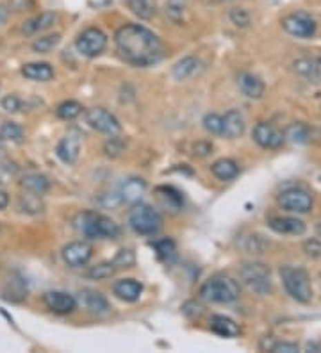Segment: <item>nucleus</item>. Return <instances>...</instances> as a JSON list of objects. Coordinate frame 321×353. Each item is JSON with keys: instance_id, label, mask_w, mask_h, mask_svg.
I'll return each mask as SVG.
<instances>
[{"instance_id": "1", "label": "nucleus", "mask_w": 321, "mask_h": 353, "mask_svg": "<svg viewBox=\"0 0 321 353\" xmlns=\"http://www.w3.org/2000/svg\"><path fill=\"white\" fill-rule=\"evenodd\" d=\"M118 56L133 66L155 65L163 57V45L157 36L139 23L120 27L115 36Z\"/></svg>"}, {"instance_id": "2", "label": "nucleus", "mask_w": 321, "mask_h": 353, "mask_svg": "<svg viewBox=\"0 0 321 353\" xmlns=\"http://www.w3.org/2000/svg\"><path fill=\"white\" fill-rule=\"evenodd\" d=\"M73 227L90 239H118L121 236L120 225L100 212L84 211L75 216Z\"/></svg>"}, {"instance_id": "3", "label": "nucleus", "mask_w": 321, "mask_h": 353, "mask_svg": "<svg viewBox=\"0 0 321 353\" xmlns=\"http://www.w3.org/2000/svg\"><path fill=\"white\" fill-rule=\"evenodd\" d=\"M280 279L287 294L300 303H309L313 300V285L311 276L300 266H284L280 270Z\"/></svg>"}, {"instance_id": "4", "label": "nucleus", "mask_w": 321, "mask_h": 353, "mask_svg": "<svg viewBox=\"0 0 321 353\" xmlns=\"http://www.w3.org/2000/svg\"><path fill=\"white\" fill-rule=\"evenodd\" d=\"M200 296L209 303H232L240 298V284L231 276H213L202 285Z\"/></svg>"}, {"instance_id": "5", "label": "nucleus", "mask_w": 321, "mask_h": 353, "mask_svg": "<svg viewBox=\"0 0 321 353\" xmlns=\"http://www.w3.org/2000/svg\"><path fill=\"white\" fill-rule=\"evenodd\" d=\"M128 223L142 236H154L163 227V220H161L159 212L146 203H134L128 212Z\"/></svg>"}, {"instance_id": "6", "label": "nucleus", "mask_w": 321, "mask_h": 353, "mask_svg": "<svg viewBox=\"0 0 321 353\" xmlns=\"http://www.w3.org/2000/svg\"><path fill=\"white\" fill-rule=\"evenodd\" d=\"M240 280L255 294L271 293L270 268L262 263H246L240 268Z\"/></svg>"}, {"instance_id": "7", "label": "nucleus", "mask_w": 321, "mask_h": 353, "mask_svg": "<svg viewBox=\"0 0 321 353\" xmlns=\"http://www.w3.org/2000/svg\"><path fill=\"white\" fill-rule=\"evenodd\" d=\"M86 123L91 129L99 130V132L107 134V136H118L121 130L120 121L116 120L115 114L104 108H91L86 111Z\"/></svg>"}, {"instance_id": "8", "label": "nucleus", "mask_w": 321, "mask_h": 353, "mask_svg": "<svg viewBox=\"0 0 321 353\" xmlns=\"http://www.w3.org/2000/svg\"><path fill=\"white\" fill-rule=\"evenodd\" d=\"M278 205L282 207L284 211L305 214L313 209V196L302 188H289L278 194Z\"/></svg>"}, {"instance_id": "9", "label": "nucleus", "mask_w": 321, "mask_h": 353, "mask_svg": "<svg viewBox=\"0 0 321 353\" xmlns=\"http://www.w3.org/2000/svg\"><path fill=\"white\" fill-rule=\"evenodd\" d=\"M75 47L86 57H97L100 56L107 47V36L97 27L86 29L82 34H79Z\"/></svg>"}, {"instance_id": "10", "label": "nucleus", "mask_w": 321, "mask_h": 353, "mask_svg": "<svg viewBox=\"0 0 321 353\" xmlns=\"http://www.w3.org/2000/svg\"><path fill=\"white\" fill-rule=\"evenodd\" d=\"M282 27L293 38L309 39L316 32V22L307 13H293L282 20Z\"/></svg>"}, {"instance_id": "11", "label": "nucleus", "mask_w": 321, "mask_h": 353, "mask_svg": "<svg viewBox=\"0 0 321 353\" xmlns=\"http://www.w3.org/2000/svg\"><path fill=\"white\" fill-rule=\"evenodd\" d=\"M253 141L262 148H278L286 139H284L282 130H278L273 123L268 121H259L253 129Z\"/></svg>"}, {"instance_id": "12", "label": "nucleus", "mask_w": 321, "mask_h": 353, "mask_svg": "<svg viewBox=\"0 0 321 353\" xmlns=\"http://www.w3.org/2000/svg\"><path fill=\"white\" fill-rule=\"evenodd\" d=\"M63 261L70 268H81L88 264V261L93 255V246L86 241H73L63 248Z\"/></svg>"}, {"instance_id": "13", "label": "nucleus", "mask_w": 321, "mask_h": 353, "mask_svg": "<svg viewBox=\"0 0 321 353\" xmlns=\"http://www.w3.org/2000/svg\"><path fill=\"white\" fill-rule=\"evenodd\" d=\"M43 303L47 305L48 310L54 314H72L73 310L77 309V300L68 293L63 291H48L43 294Z\"/></svg>"}, {"instance_id": "14", "label": "nucleus", "mask_w": 321, "mask_h": 353, "mask_svg": "<svg viewBox=\"0 0 321 353\" xmlns=\"http://www.w3.org/2000/svg\"><path fill=\"white\" fill-rule=\"evenodd\" d=\"M81 154V134L77 130H72L57 143L56 155L64 164H75Z\"/></svg>"}, {"instance_id": "15", "label": "nucleus", "mask_w": 321, "mask_h": 353, "mask_svg": "<svg viewBox=\"0 0 321 353\" xmlns=\"http://www.w3.org/2000/svg\"><path fill=\"white\" fill-rule=\"evenodd\" d=\"M79 300H81L82 307H84L88 312H91V314H97V316H102V314H107L109 312V302H107V298L104 296L102 293H99V291H93V289H84L81 293V296H79Z\"/></svg>"}, {"instance_id": "16", "label": "nucleus", "mask_w": 321, "mask_h": 353, "mask_svg": "<svg viewBox=\"0 0 321 353\" xmlns=\"http://www.w3.org/2000/svg\"><path fill=\"white\" fill-rule=\"evenodd\" d=\"M237 86H240L241 93L246 95L249 99H261L264 95V82L261 81V77L250 74V72H243V74L237 75Z\"/></svg>"}, {"instance_id": "17", "label": "nucleus", "mask_w": 321, "mask_h": 353, "mask_svg": "<svg viewBox=\"0 0 321 353\" xmlns=\"http://www.w3.org/2000/svg\"><path fill=\"white\" fill-rule=\"evenodd\" d=\"M270 228L273 232L282 236H302L305 232V223L298 218L284 216V218H273L270 220Z\"/></svg>"}, {"instance_id": "18", "label": "nucleus", "mask_w": 321, "mask_h": 353, "mask_svg": "<svg viewBox=\"0 0 321 353\" xmlns=\"http://www.w3.org/2000/svg\"><path fill=\"white\" fill-rule=\"evenodd\" d=\"M145 193H146V182L143 181V179L133 176V179L125 181V184L121 185L120 199L121 202L134 205V203H137L143 199V194Z\"/></svg>"}, {"instance_id": "19", "label": "nucleus", "mask_w": 321, "mask_h": 353, "mask_svg": "<svg viewBox=\"0 0 321 353\" xmlns=\"http://www.w3.org/2000/svg\"><path fill=\"white\" fill-rule=\"evenodd\" d=\"M295 72L309 82L321 81V57H302L295 61Z\"/></svg>"}, {"instance_id": "20", "label": "nucleus", "mask_w": 321, "mask_h": 353, "mask_svg": "<svg viewBox=\"0 0 321 353\" xmlns=\"http://www.w3.org/2000/svg\"><path fill=\"white\" fill-rule=\"evenodd\" d=\"M115 294L124 302H136L143 293V285L134 279H121L118 280L113 288Z\"/></svg>"}, {"instance_id": "21", "label": "nucleus", "mask_w": 321, "mask_h": 353, "mask_svg": "<svg viewBox=\"0 0 321 353\" xmlns=\"http://www.w3.org/2000/svg\"><path fill=\"white\" fill-rule=\"evenodd\" d=\"M244 132V118L240 111H228L225 117H223V129H222V136L228 139H235L240 138L241 134Z\"/></svg>"}, {"instance_id": "22", "label": "nucleus", "mask_w": 321, "mask_h": 353, "mask_svg": "<svg viewBox=\"0 0 321 353\" xmlns=\"http://www.w3.org/2000/svg\"><path fill=\"white\" fill-rule=\"evenodd\" d=\"M20 185L27 193L41 196V194H45L50 190V181L45 175H39V173H27V175L21 176Z\"/></svg>"}, {"instance_id": "23", "label": "nucleus", "mask_w": 321, "mask_h": 353, "mask_svg": "<svg viewBox=\"0 0 321 353\" xmlns=\"http://www.w3.org/2000/svg\"><path fill=\"white\" fill-rule=\"evenodd\" d=\"M21 74H23V77L36 82H47L54 79V70L48 63H27L21 68Z\"/></svg>"}, {"instance_id": "24", "label": "nucleus", "mask_w": 321, "mask_h": 353, "mask_svg": "<svg viewBox=\"0 0 321 353\" xmlns=\"http://www.w3.org/2000/svg\"><path fill=\"white\" fill-rule=\"evenodd\" d=\"M211 330H213L214 334H218L220 337H235L240 336L241 332L234 319L220 314L211 318Z\"/></svg>"}, {"instance_id": "25", "label": "nucleus", "mask_w": 321, "mask_h": 353, "mask_svg": "<svg viewBox=\"0 0 321 353\" xmlns=\"http://www.w3.org/2000/svg\"><path fill=\"white\" fill-rule=\"evenodd\" d=\"M56 20H57V14L47 11V13L38 14V17L32 18V20H27V22L23 23V27H21V30L29 36L38 34V32H41V30L50 29V27L56 23Z\"/></svg>"}, {"instance_id": "26", "label": "nucleus", "mask_w": 321, "mask_h": 353, "mask_svg": "<svg viewBox=\"0 0 321 353\" xmlns=\"http://www.w3.org/2000/svg\"><path fill=\"white\" fill-rule=\"evenodd\" d=\"M211 172L216 179L223 182H228V181H234L235 176L240 175V166L237 163L232 159H220L211 166Z\"/></svg>"}, {"instance_id": "27", "label": "nucleus", "mask_w": 321, "mask_h": 353, "mask_svg": "<svg viewBox=\"0 0 321 353\" xmlns=\"http://www.w3.org/2000/svg\"><path fill=\"white\" fill-rule=\"evenodd\" d=\"M198 66H200V61L197 57H184V59H180L173 70H171V75L177 79V81H186L189 79L191 75L197 74Z\"/></svg>"}, {"instance_id": "28", "label": "nucleus", "mask_w": 321, "mask_h": 353, "mask_svg": "<svg viewBox=\"0 0 321 353\" xmlns=\"http://www.w3.org/2000/svg\"><path fill=\"white\" fill-rule=\"evenodd\" d=\"M128 9L142 20H150L155 14V0H127Z\"/></svg>"}, {"instance_id": "29", "label": "nucleus", "mask_w": 321, "mask_h": 353, "mask_svg": "<svg viewBox=\"0 0 321 353\" xmlns=\"http://www.w3.org/2000/svg\"><path fill=\"white\" fill-rule=\"evenodd\" d=\"M309 138H311V130L305 123H291L284 134V139L295 143V145H304L309 141Z\"/></svg>"}, {"instance_id": "30", "label": "nucleus", "mask_w": 321, "mask_h": 353, "mask_svg": "<svg viewBox=\"0 0 321 353\" xmlns=\"http://www.w3.org/2000/svg\"><path fill=\"white\" fill-rule=\"evenodd\" d=\"M18 209L21 212H27V214H39L43 211V203L39 200L38 194H23L20 200H18Z\"/></svg>"}, {"instance_id": "31", "label": "nucleus", "mask_w": 321, "mask_h": 353, "mask_svg": "<svg viewBox=\"0 0 321 353\" xmlns=\"http://www.w3.org/2000/svg\"><path fill=\"white\" fill-rule=\"evenodd\" d=\"M0 138L11 143L23 141V129L14 121H6L4 125L0 127Z\"/></svg>"}, {"instance_id": "32", "label": "nucleus", "mask_w": 321, "mask_h": 353, "mask_svg": "<svg viewBox=\"0 0 321 353\" xmlns=\"http://www.w3.org/2000/svg\"><path fill=\"white\" fill-rule=\"evenodd\" d=\"M154 248H155V252H157V255L161 261L171 263V261L177 257L175 243L171 241V239H161V241H155Z\"/></svg>"}, {"instance_id": "33", "label": "nucleus", "mask_w": 321, "mask_h": 353, "mask_svg": "<svg viewBox=\"0 0 321 353\" xmlns=\"http://www.w3.org/2000/svg\"><path fill=\"white\" fill-rule=\"evenodd\" d=\"M56 112L61 120H75L82 112V105L75 102V100H68V102L61 103L59 108L56 109Z\"/></svg>"}, {"instance_id": "34", "label": "nucleus", "mask_w": 321, "mask_h": 353, "mask_svg": "<svg viewBox=\"0 0 321 353\" xmlns=\"http://www.w3.org/2000/svg\"><path fill=\"white\" fill-rule=\"evenodd\" d=\"M115 273H116L115 263H102L91 268L90 272L86 273V276L91 280H106V279H111Z\"/></svg>"}, {"instance_id": "35", "label": "nucleus", "mask_w": 321, "mask_h": 353, "mask_svg": "<svg viewBox=\"0 0 321 353\" xmlns=\"http://www.w3.org/2000/svg\"><path fill=\"white\" fill-rule=\"evenodd\" d=\"M61 41L59 34H50V36H43V38H38L32 43V50L38 52V54H47L52 48L57 47V43Z\"/></svg>"}, {"instance_id": "36", "label": "nucleus", "mask_w": 321, "mask_h": 353, "mask_svg": "<svg viewBox=\"0 0 321 353\" xmlns=\"http://www.w3.org/2000/svg\"><path fill=\"white\" fill-rule=\"evenodd\" d=\"M204 127H206L207 132L213 134V136H222L223 117H220V114H214V112H211V114H207V117L204 118Z\"/></svg>"}, {"instance_id": "37", "label": "nucleus", "mask_w": 321, "mask_h": 353, "mask_svg": "<svg viewBox=\"0 0 321 353\" xmlns=\"http://www.w3.org/2000/svg\"><path fill=\"white\" fill-rule=\"evenodd\" d=\"M18 173V166L11 161L0 159V185L8 184L11 179Z\"/></svg>"}, {"instance_id": "38", "label": "nucleus", "mask_w": 321, "mask_h": 353, "mask_svg": "<svg viewBox=\"0 0 321 353\" xmlns=\"http://www.w3.org/2000/svg\"><path fill=\"white\" fill-rule=\"evenodd\" d=\"M116 268H130L134 263H136V255H134L133 250H120L116 254V257L113 259Z\"/></svg>"}, {"instance_id": "39", "label": "nucleus", "mask_w": 321, "mask_h": 353, "mask_svg": "<svg viewBox=\"0 0 321 353\" xmlns=\"http://www.w3.org/2000/svg\"><path fill=\"white\" fill-rule=\"evenodd\" d=\"M231 22L235 27H249L250 26V14L246 9L235 8L231 11Z\"/></svg>"}, {"instance_id": "40", "label": "nucleus", "mask_w": 321, "mask_h": 353, "mask_svg": "<svg viewBox=\"0 0 321 353\" xmlns=\"http://www.w3.org/2000/svg\"><path fill=\"white\" fill-rule=\"evenodd\" d=\"M304 252L307 257L320 259L321 257V241L320 239H307L304 243Z\"/></svg>"}, {"instance_id": "41", "label": "nucleus", "mask_w": 321, "mask_h": 353, "mask_svg": "<svg viewBox=\"0 0 321 353\" xmlns=\"http://www.w3.org/2000/svg\"><path fill=\"white\" fill-rule=\"evenodd\" d=\"M0 105H2V109L8 112H18L21 109V100L18 99L17 95H8L2 99Z\"/></svg>"}, {"instance_id": "42", "label": "nucleus", "mask_w": 321, "mask_h": 353, "mask_svg": "<svg viewBox=\"0 0 321 353\" xmlns=\"http://www.w3.org/2000/svg\"><path fill=\"white\" fill-rule=\"evenodd\" d=\"M121 152H124V143H121V139L111 136V139L106 143V154L109 157H118Z\"/></svg>"}, {"instance_id": "43", "label": "nucleus", "mask_w": 321, "mask_h": 353, "mask_svg": "<svg viewBox=\"0 0 321 353\" xmlns=\"http://www.w3.org/2000/svg\"><path fill=\"white\" fill-rule=\"evenodd\" d=\"M298 345L295 343H287V341H278L270 348L271 353H296L298 352Z\"/></svg>"}, {"instance_id": "44", "label": "nucleus", "mask_w": 321, "mask_h": 353, "mask_svg": "<svg viewBox=\"0 0 321 353\" xmlns=\"http://www.w3.org/2000/svg\"><path fill=\"white\" fill-rule=\"evenodd\" d=\"M213 150V145L207 141H198L195 147H193V154L197 155V157H206V155L211 154Z\"/></svg>"}, {"instance_id": "45", "label": "nucleus", "mask_w": 321, "mask_h": 353, "mask_svg": "<svg viewBox=\"0 0 321 353\" xmlns=\"http://www.w3.org/2000/svg\"><path fill=\"white\" fill-rule=\"evenodd\" d=\"M166 13L171 14V18H179L182 17V13H184V6H182V2H177V0H171L170 4L166 6Z\"/></svg>"}, {"instance_id": "46", "label": "nucleus", "mask_w": 321, "mask_h": 353, "mask_svg": "<svg viewBox=\"0 0 321 353\" xmlns=\"http://www.w3.org/2000/svg\"><path fill=\"white\" fill-rule=\"evenodd\" d=\"M32 0H11V8L14 11H27L29 8H32Z\"/></svg>"}, {"instance_id": "47", "label": "nucleus", "mask_w": 321, "mask_h": 353, "mask_svg": "<svg viewBox=\"0 0 321 353\" xmlns=\"http://www.w3.org/2000/svg\"><path fill=\"white\" fill-rule=\"evenodd\" d=\"M8 17H9V9L6 6L0 4V26H4L8 22Z\"/></svg>"}, {"instance_id": "48", "label": "nucleus", "mask_w": 321, "mask_h": 353, "mask_svg": "<svg viewBox=\"0 0 321 353\" xmlns=\"http://www.w3.org/2000/svg\"><path fill=\"white\" fill-rule=\"evenodd\" d=\"M8 203H9L8 193L0 190V209H6V207H8Z\"/></svg>"}, {"instance_id": "49", "label": "nucleus", "mask_w": 321, "mask_h": 353, "mask_svg": "<svg viewBox=\"0 0 321 353\" xmlns=\"http://www.w3.org/2000/svg\"><path fill=\"white\" fill-rule=\"evenodd\" d=\"M6 155V145H4V139L0 138V159H4Z\"/></svg>"}, {"instance_id": "50", "label": "nucleus", "mask_w": 321, "mask_h": 353, "mask_svg": "<svg viewBox=\"0 0 321 353\" xmlns=\"http://www.w3.org/2000/svg\"><path fill=\"white\" fill-rule=\"evenodd\" d=\"M316 232H318V234H320V236H321V221H320V223H318V225H316Z\"/></svg>"}]
</instances>
